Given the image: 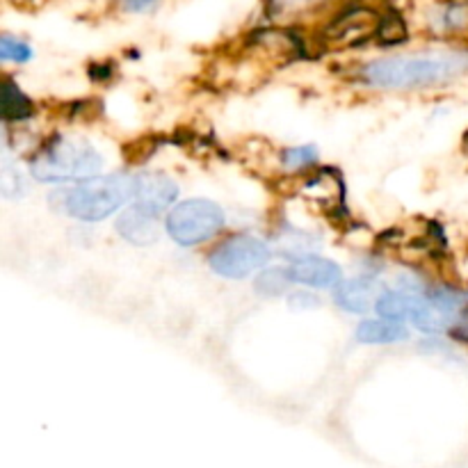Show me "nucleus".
<instances>
[{
  "mask_svg": "<svg viewBox=\"0 0 468 468\" xmlns=\"http://www.w3.org/2000/svg\"><path fill=\"white\" fill-rule=\"evenodd\" d=\"M291 282L311 288H334L341 283V268L334 261L318 256H302L288 268Z\"/></svg>",
  "mask_w": 468,
  "mask_h": 468,
  "instance_id": "1a4fd4ad",
  "label": "nucleus"
},
{
  "mask_svg": "<svg viewBox=\"0 0 468 468\" xmlns=\"http://www.w3.org/2000/svg\"><path fill=\"white\" fill-rule=\"evenodd\" d=\"M375 32H378L379 44L398 46L407 39V23L400 14H387L379 21V26L375 27Z\"/></svg>",
  "mask_w": 468,
  "mask_h": 468,
  "instance_id": "dca6fc26",
  "label": "nucleus"
},
{
  "mask_svg": "<svg viewBox=\"0 0 468 468\" xmlns=\"http://www.w3.org/2000/svg\"><path fill=\"white\" fill-rule=\"evenodd\" d=\"M315 0H277V5L282 9H288V12H291V9H297V7H309V5H314Z\"/></svg>",
  "mask_w": 468,
  "mask_h": 468,
  "instance_id": "5701e85b",
  "label": "nucleus"
},
{
  "mask_svg": "<svg viewBox=\"0 0 468 468\" xmlns=\"http://www.w3.org/2000/svg\"><path fill=\"white\" fill-rule=\"evenodd\" d=\"M291 306L297 311H306V309H315V306L320 304V300L315 295H311V292H295V295H291Z\"/></svg>",
  "mask_w": 468,
  "mask_h": 468,
  "instance_id": "412c9836",
  "label": "nucleus"
},
{
  "mask_svg": "<svg viewBox=\"0 0 468 468\" xmlns=\"http://www.w3.org/2000/svg\"><path fill=\"white\" fill-rule=\"evenodd\" d=\"M315 242L311 240V236H306V233L302 231H288L282 236V254H311V250H314Z\"/></svg>",
  "mask_w": 468,
  "mask_h": 468,
  "instance_id": "6ab92c4d",
  "label": "nucleus"
},
{
  "mask_svg": "<svg viewBox=\"0 0 468 468\" xmlns=\"http://www.w3.org/2000/svg\"><path fill=\"white\" fill-rule=\"evenodd\" d=\"M50 206L82 222H101L133 199V176L87 178L85 183L50 195Z\"/></svg>",
  "mask_w": 468,
  "mask_h": 468,
  "instance_id": "f03ea898",
  "label": "nucleus"
},
{
  "mask_svg": "<svg viewBox=\"0 0 468 468\" xmlns=\"http://www.w3.org/2000/svg\"><path fill=\"white\" fill-rule=\"evenodd\" d=\"M361 76L368 85L379 90H423L448 85L468 76V50L373 59L361 69Z\"/></svg>",
  "mask_w": 468,
  "mask_h": 468,
  "instance_id": "f257e3e1",
  "label": "nucleus"
},
{
  "mask_svg": "<svg viewBox=\"0 0 468 468\" xmlns=\"http://www.w3.org/2000/svg\"><path fill=\"white\" fill-rule=\"evenodd\" d=\"M101 167L103 160L94 146L69 135H58L46 142L30 160V174L41 183L85 181L96 176Z\"/></svg>",
  "mask_w": 468,
  "mask_h": 468,
  "instance_id": "7ed1b4c3",
  "label": "nucleus"
},
{
  "mask_svg": "<svg viewBox=\"0 0 468 468\" xmlns=\"http://www.w3.org/2000/svg\"><path fill=\"white\" fill-rule=\"evenodd\" d=\"M163 213H155V210L146 208L142 204H133L123 210L117 218V231L123 240L133 242L137 247H146L158 242L160 233H163V219H160Z\"/></svg>",
  "mask_w": 468,
  "mask_h": 468,
  "instance_id": "0eeeda50",
  "label": "nucleus"
},
{
  "mask_svg": "<svg viewBox=\"0 0 468 468\" xmlns=\"http://www.w3.org/2000/svg\"><path fill=\"white\" fill-rule=\"evenodd\" d=\"M378 282L370 277H356L350 282L341 283L336 291V302L341 309L350 314H366L370 306L378 304Z\"/></svg>",
  "mask_w": 468,
  "mask_h": 468,
  "instance_id": "9d476101",
  "label": "nucleus"
},
{
  "mask_svg": "<svg viewBox=\"0 0 468 468\" xmlns=\"http://www.w3.org/2000/svg\"><path fill=\"white\" fill-rule=\"evenodd\" d=\"M178 186L163 172H144L133 176V199L155 213H165L176 201Z\"/></svg>",
  "mask_w": 468,
  "mask_h": 468,
  "instance_id": "6e6552de",
  "label": "nucleus"
},
{
  "mask_svg": "<svg viewBox=\"0 0 468 468\" xmlns=\"http://www.w3.org/2000/svg\"><path fill=\"white\" fill-rule=\"evenodd\" d=\"M416 302H419V297L410 295V292L387 291L379 295L375 309H378L379 318L396 320V323H400V320L411 318V314H414V309H416Z\"/></svg>",
  "mask_w": 468,
  "mask_h": 468,
  "instance_id": "f8f14e48",
  "label": "nucleus"
},
{
  "mask_svg": "<svg viewBox=\"0 0 468 468\" xmlns=\"http://www.w3.org/2000/svg\"><path fill=\"white\" fill-rule=\"evenodd\" d=\"M0 58L5 62H27L32 58V48L21 39H14L12 35H3L0 39Z\"/></svg>",
  "mask_w": 468,
  "mask_h": 468,
  "instance_id": "f3484780",
  "label": "nucleus"
},
{
  "mask_svg": "<svg viewBox=\"0 0 468 468\" xmlns=\"http://www.w3.org/2000/svg\"><path fill=\"white\" fill-rule=\"evenodd\" d=\"M466 315L468 309L455 292H432L428 297H419L411 323L425 334H441L460 327Z\"/></svg>",
  "mask_w": 468,
  "mask_h": 468,
  "instance_id": "423d86ee",
  "label": "nucleus"
},
{
  "mask_svg": "<svg viewBox=\"0 0 468 468\" xmlns=\"http://www.w3.org/2000/svg\"><path fill=\"white\" fill-rule=\"evenodd\" d=\"M32 114V103L18 85H14L12 80H5L3 87V122L12 123V122H23Z\"/></svg>",
  "mask_w": 468,
  "mask_h": 468,
  "instance_id": "ddd939ff",
  "label": "nucleus"
},
{
  "mask_svg": "<svg viewBox=\"0 0 468 468\" xmlns=\"http://www.w3.org/2000/svg\"><path fill=\"white\" fill-rule=\"evenodd\" d=\"M270 259V250L263 240L256 236H238L227 238L219 242L210 254L208 265L215 274L227 279H245L250 274L259 272Z\"/></svg>",
  "mask_w": 468,
  "mask_h": 468,
  "instance_id": "39448f33",
  "label": "nucleus"
},
{
  "mask_svg": "<svg viewBox=\"0 0 468 468\" xmlns=\"http://www.w3.org/2000/svg\"><path fill=\"white\" fill-rule=\"evenodd\" d=\"M356 338L368 346H391L407 338V329L396 320H364L356 329Z\"/></svg>",
  "mask_w": 468,
  "mask_h": 468,
  "instance_id": "9b49d317",
  "label": "nucleus"
},
{
  "mask_svg": "<svg viewBox=\"0 0 468 468\" xmlns=\"http://www.w3.org/2000/svg\"><path fill=\"white\" fill-rule=\"evenodd\" d=\"M315 158H318V151L314 146H295V149H288L283 154V165L288 169H292V172H297V169L311 167L315 163Z\"/></svg>",
  "mask_w": 468,
  "mask_h": 468,
  "instance_id": "a211bd4d",
  "label": "nucleus"
},
{
  "mask_svg": "<svg viewBox=\"0 0 468 468\" xmlns=\"http://www.w3.org/2000/svg\"><path fill=\"white\" fill-rule=\"evenodd\" d=\"M0 187H3V195L14 199L21 192V176L14 169H3V178H0Z\"/></svg>",
  "mask_w": 468,
  "mask_h": 468,
  "instance_id": "aec40b11",
  "label": "nucleus"
},
{
  "mask_svg": "<svg viewBox=\"0 0 468 468\" xmlns=\"http://www.w3.org/2000/svg\"><path fill=\"white\" fill-rule=\"evenodd\" d=\"M462 144H464V151L468 154V131L464 133V140H462Z\"/></svg>",
  "mask_w": 468,
  "mask_h": 468,
  "instance_id": "b1692460",
  "label": "nucleus"
},
{
  "mask_svg": "<svg viewBox=\"0 0 468 468\" xmlns=\"http://www.w3.org/2000/svg\"><path fill=\"white\" fill-rule=\"evenodd\" d=\"M224 227V210L215 201L187 199L167 215V233L183 247H195L218 236Z\"/></svg>",
  "mask_w": 468,
  "mask_h": 468,
  "instance_id": "20e7f679",
  "label": "nucleus"
},
{
  "mask_svg": "<svg viewBox=\"0 0 468 468\" xmlns=\"http://www.w3.org/2000/svg\"><path fill=\"white\" fill-rule=\"evenodd\" d=\"M155 3H158V0H122L126 12H146V9L154 7Z\"/></svg>",
  "mask_w": 468,
  "mask_h": 468,
  "instance_id": "4be33fe9",
  "label": "nucleus"
},
{
  "mask_svg": "<svg viewBox=\"0 0 468 468\" xmlns=\"http://www.w3.org/2000/svg\"><path fill=\"white\" fill-rule=\"evenodd\" d=\"M291 283V274L288 268H270L261 270L259 279H256V292L263 297H279Z\"/></svg>",
  "mask_w": 468,
  "mask_h": 468,
  "instance_id": "2eb2a0df",
  "label": "nucleus"
},
{
  "mask_svg": "<svg viewBox=\"0 0 468 468\" xmlns=\"http://www.w3.org/2000/svg\"><path fill=\"white\" fill-rule=\"evenodd\" d=\"M437 30L448 35L468 32V0H452L443 5L437 14Z\"/></svg>",
  "mask_w": 468,
  "mask_h": 468,
  "instance_id": "4468645a",
  "label": "nucleus"
}]
</instances>
